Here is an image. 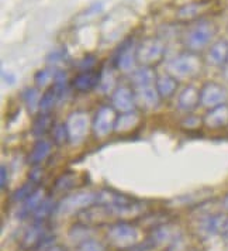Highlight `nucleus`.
<instances>
[{
  "label": "nucleus",
  "instance_id": "nucleus-17",
  "mask_svg": "<svg viewBox=\"0 0 228 251\" xmlns=\"http://www.w3.org/2000/svg\"><path fill=\"white\" fill-rule=\"evenodd\" d=\"M46 195H44V189H35L33 194L30 195L25 201L23 202V205L19 210V217L20 219H25L30 215H34V212L40 207V205L44 202Z\"/></svg>",
  "mask_w": 228,
  "mask_h": 251
},
{
  "label": "nucleus",
  "instance_id": "nucleus-22",
  "mask_svg": "<svg viewBox=\"0 0 228 251\" xmlns=\"http://www.w3.org/2000/svg\"><path fill=\"white\" fill-rule=\"evenodd\" d=\"M133 85L136 88H142V86H149L154 85L155 80V74L149 67H142V68L136 69L133 72Z\"/></svg>",
  "mask_w": 228,
  "mask_h": 251
},
{
  "label": "nucleus",
  "instance_id": "nucleus-25",
  "mask_svg": "<svg viewBox=\"0 0 228 251\" xmlns=\"http://www.w3.org/2000/svg\"><path fill=\"white\" fill-rule=\"evenodd\" d=\"M59 93H58L54 86H49L46 92H44V95L41 96V103H40V112L41 113H49L52 110V107L55 106V103L59 99Z\"/></svg>",
  "mask_w": 228,
  "mask_h": 251
},
{
  "label": "nucleus",
  "instance_id": "nucleus-27",
  "mask_svg": "<svg viewBox=\"0 0 228 251\" xmlns=\"http://www.w3.org/2000/svg\"><path fill=\"white\" fill-rule=\"evenodd\" d=\"M57 207L55 202L52 201V198H46L44 202L40 205V207L34 212V222H46L48 217L51 216V213L54 212V209Z\"/></svg>",
  "mask_w": 228,
  "mask_h": 251
},
{
  "label": "nucleus",
  "instance_id": "nucleus-23",
  "mask_svg": "<svg viewBox=\"0 0 228 251\" xmlns=\"http://www.w3.org/2000/svg\"><path fill=\"white\" fill-rule=\"evenodd\" d=\"M49 130H52V117L49 113H40L35 117L34 123H33V134L34 137L41 138Z\"/></svg>",
  "mask_w": 228,
  "mask_h": 251
},
{
  "label": "nucleus",
  "instance_id": "nucleus-30",
  "mask_svg": "<svg viewBox=\"0 0 228 251\" xmlns=\"http://www.w3.org/2000/svg\"><path fill=\"white\" fill-rule=\"evenodd\" d=\"M75 181H76V175H75L73 172H67V174L61 175L57 179V182H55V189H57V191H61V192L68 191V189L75 186Z\"/></svg>",
  "mask_w": 228,
  "mask_h": 251
},
{
  "label": "nucleus",
  "instance_id": "nucleus-32",
  "mask_svg": "<svg viewBox=\"0 0 228 251\" xmlns=\"http://www.w3.org/2000/svg\"><path fill=\"white\" fill-rule=\"evenodd\" d=\"M52 136H54V141L57 144H64L69 140L68 134V128H67V125H57L52 127Z\"/></svg>",
  "mask_w": 228,
  "mask_h": 251
},
{
  "label": "nucleus",
  "instance_id": "nucleus-9",
  "mask_svg": "<svg viewBox=\"0 0 228 251\" xmlns=\"http://www.w3.org/2000/svg\"><path fill=\"white\" fill-rule=\"evenodd\" d=\"M112 102L113 107L115 110L121 112V113H128L133 112L136 107V95L128 89L127 86H120L114 91L112 96Z\"/></svg>",
  "mask_w": 228,
  "mask_h": 251
},
{
  "label": "nucleus",
  "instance_id": "nucleus-21",
  "mask_svg": "<svg viewBox=\"0 0 228 251\" xmlns=\"http://www.w3.org/2000/svg\"><path fill=\"white\" fill-rule=\"evenodd\" d=\"M138 123H139V116L136 112L121 113L115 120L114 130L117 133H127V131H131L133 128H136Z\"/></svg>",
  "mask_w": 228,
  "mask_h": 251
},
{
  "label": "nucleus",
  "instance_id": "nucleus-39",
  "mask_svg": "<svg viewBox=\"0 0 228 251\" xmlns=\"http://www.w3.org/2000/svg\"><path fill=\"white\" fill-rule=\"evenodd\" d=\"M224 234L228 237V219H227V223H226V227H224Z\"/></svg>",
  "mask_w": 228,
  "mask_h": 251
},
{
  "label": "nucleus",
  "instance_id": "nucleus-26",
  "mask_svg": "<svg viewBox=\"0 0 228 251\" xmlns=\"http://www.w3.org/2000/svg\"><path fill=\"white\" fill-rule=\"evenodd\" d=\"M57 74H58L57 69H51V68L38 71L34 76L37 88H46V86L52 85V83H54V80H55Z\"/></svg>",
  "mask_w": 228,
  "mask_h": 251
},
{
  "label": "nucleus",
  "instance_id": "nucleus-18",
  "mask_svg": "<svg viewBox=\"0 0 228 251\" xmlns=\"http://www.w3.org/2000/svg\"><path fill=\"white\" fill-rule=\"evenodd\" d=\"M46 228H44V222H34V225L25 231L23 237L24 249H31L35 246H40L41 241L46 239Z\"/></svg>",
  "mask_w": 228,
  "mask_h": 251
},
{
  "label": "nucleus",
  "instance_id": "nucleus-28",
  "mask_svg": "<svg viewBox=\"0 0 228 251\" xmlns=\"http://www.w3.org/2000/svg\"><path fill=\"white\" fill-rule=\"evenodd\" d=\"M37 186V183L35 182H31V181H28V182L23 185L22 188H19L14 194L12 195V198H10V201L14 202V203H20V202H24L30 195L34 192L35 188Z\"/></svg>",
  "mask_w": 228,
  "mask_h": 251
},
{
  "label": "nucleus",
  "instance_id": "nucleus-5",
  "mask_svg": "<svg viewBox=\"0 0 228 251\" xmlns=\"http://www.w3.org/2000/svg\"><path fill=\"white\" fill-rule=\"evenodd\" d=\"M202 69V62L194 54H182L168 64L169 75L175 79H189L196 76Z\"/></svg>",
  "mask_w": 228,
  "mask_h": 251
},
{
  "label": "nucleus",
  "instance_id": "nucleus-3",
  "mask_svg": "<svg viewBox=\"0 0 228 251\" xmlns=\"http://www.w3.org/2000/svg\"><path fill=\"white\" fill-rule=\"evenodd\" d=\"M107 237L115 247H118L121 250H128L138 244L139 233H138L137 227H134L133 225H130L127 222H120V223H115L109 227Z\"/></svg>",
  "mask_w": 228,
  "mask_h": 251
},
{
  "label": "nucleus",
  "instance_id": "nucleus-12",
  "mask_svg": "<svg viewBox=\"0 0 228 251\" xmlns=\"http://www.w3.org/2000/svg\"><path fill=\"white\" fill-rule=\"evenodd\" d=\"M226 223H227V217H224L223 215L205 216L199 225V233L205 237L216 236L220 231H224Z\"/></svg>",
  "mask_w": 228,
  "mask_h": 251
},
{
  "label": "nucleus",
  "instance_id": "nucleus-2",
  "mask_svg": "<svg viewBox=\"0 0 228 251\" xmlns=\"http://www.w3.org/2000/svg\"><path fill=\"white\" fill-rule=\"evenodd\" d=\"M216 35V27L211 22L202 20L193 24L184 35V44L190 51H200L210 44Z\"/></svg>",
  "mask_w": 228,
  "mask_h": 251
},
{
  "label": "nucleus",
  "instance_id": "nucleus-1",
  "mask_svg": "<svg viewBox=\"0 0 228 251\" xmlns=\"http://www.w3.org/2000/svg\"><path fill=\"white\" fill-rule=\"evenodd\" d=\"M97 205H102L109 215L118 217H131L139 213L141 210V202H138L133 198H128L126 195L117 194L104 189L99 192Z\"/></svg>",
  "mask_w": 228,
  "mask_h": 251
},
{
  "label": "nucleus",
  "instance_id": "nucleus-7",
  "mask_svg": "<svg viewBox=\"0 0 228 251\" xmlns=\"http://www.w3.org/2000/svg\"><path fill=\"white\" fill-rule=\"evenodd\" d=\"M67 128H68L69 140L72 143H80L83 138L88 136L89 130V117L86 113L76 112L72 113L67 120Z\"/></svg>",
  "mask_w": 228,
  "mask_h": 251
},
{
  "label": "nucleus",
  "instance_id": "nucleus-29",
  "mask_svg": "<svg viewBox=\"0 0 228 251\" xmlns=\"http://www.w3.org/2000/svg\"><path fill=\"white\" fill-rule=\"evenodd\" d=\"M134 64H136V59H134V54L131 52V50H128V48L123 50V52L118 57V62H117L118 68L124 72H131V71H136Z\"/></svg>",
  "mask_w": 228,
  "mask_h": 251
},
{
  "label": "nucleus",
  "instance_id": "nucleus-40",
  "mask_svg": "<svg viewBox=\"0 0 228 251\" xmlns=\"http://www.w3.org/2000/svg\"><path fill=\"white\" fill-rule=\"evenodd\" d=\"M226 76H227V78H228V68L226 69Z\"/></svg>",
  "mask_w": 228,
  "mask_h": 251
},
{
  "label": "nucleus",
  "instance_id": "nucleus-8",
  "mask_svg": "<svg viewBox=\"0 0 228 251\" xmlns=\"http://www.w3.org/2000/svg\"><path fill=\"white\" fill-rule=\"evenodd\" d=\"M115 114H114L113 107L104 106L102 107L93 120V131L97 137H106L112 130H114L115 126Z\"/></svg>",
  "mask_w": 228,
  "mask_h": 251
},
{
  "label": "nucleus",
  "instance_id": "nucleus-33",
  "mask_svg": "<svg viewBox=\"0 0 228 251\" xmlns=\"http://www.w3.org/2000/svg\"><path fill=\"white\" fill-rule=\"evenodd\" d=\"M76 251H104V246L97 240L88 239L80 243Z\"/></svg>",
  "mask_w": 228,
  "mask_h": 251
},
{
  "label": "nucleus",
  "instance_id": "nucleus-34",
  "mask_svg": "<svg viewBox=\"0 0 228 251\" xmlns=\"http://www.w3.org/2000/svg\"><path fill=\"white\" fill-rule=\"evenodd\" d=\"M69 237L72 240H80L85 241V240L91 239L89 237V228L88 226H73V228L69 231Z\"/></svg>",
  "mask_w": 228,
  "mask_h": 251
},
{
  "label": "nucleus",
  "instance_id": "nucleus-19",
  "mask_svg": "<svg viewBox=\"0 0 228 251\" xmlns=\"http://www.w3.org/2000/svg\"><path fill=\"white\" fill-rule=\"evenodd\" d=\"M51 151H52V144L46 140L40 138L34 144L31 152L28 154V162L34 167H38L41 162H44L49 157Z\"/></svg>",
  "mask_w": 228,
  "mask_h": 251
},
{
  "label": "nucleus",
  "instance_id": "nucleus-4",
  "mask_svg": "<svg viewBox=\"0 0 228 251\" xmlns=\"http://www.w3.org/2000/svg\"><path fill=\"white\" fill-rule=\"evenodd\" d=\"M97 199H99V194L88 192V191L68 195L57 205V212L59 215L78 213L91 207V205H97Z\"/></svg>",
  "mask_w": 228,
  "mask_h": 251
},
{
  "label": "nucleus",
  "instance_id": "nucleus-6",
  "mask_svg": "<svg viewBox=\"0 0 228 251\" xmlns=\"http://www.w3.org/2000/svg\"><path fill=\"white\" fill-rule=\"evenodd\" d=\"M228 99V92L224 86L210 82L205 83L203 89L200 91V103L207 107V109H213L220 104H224Z\"/></svg>",
  "mask_w": 228,
  "mask_h": 251
},
{
  "label": "nucleus",
  "instance_id": "nucleus-35",
  "mask_svg": "<svg viewBox=\"0 0 228 251\" xmlns=\"http://www.w3.org/2000/svg\"><path fill=\"white\" fill-rule=\"evenodd\" d=\"M7 181H9V172H7L6 165H1V168H0V186L4 188Z\"/></svg>",
  "mask_w": 228,
  "mask_h": 251
},
{
  "label": "nucleus",
  "instance_id": "nucleus-15",
  "mask_svg": "<svg viewBox=\"0 0 228 251\" xmlns=\"http://www.w3.org/2000/svg\"><path fill=\"white\" fill-rule=\"evenodd\" d=\"M200 103V91L193 86L184 88L178 96V106L183 112H192Z\"/></svg>",
  "mask_w": 228,
  "mask_h": 251
},
{
  "label": "nucleus",
  "instance_id": "nucleus-16",
  "mask_svg": "<svg viewBox=\"0 0 228 251\" xmlns=\"http://www.w3.org/2000/svg\"><path fill=\"white\" fill-rule=\"evenodd\" d=\"M100 79L102 78H100L99 74H96V72L89 69V71H83V72H80L79 75H76L73 82H72V85H73V88L76 91L89 92L100 83Z\"/></svg>",
  "mask_w": 228,
  "mask_h": 251
},
{
  "label": "nucleus",
  "instance_id": "nucleus-10",
  "mask_svg": "<svg viewBox=\"0 0 228 251\" xmlns=\"http://www.w3.org/2000/svg\"><path fill=\"white\" fill-rule=\"evenodd\" d=\"M163 54V47L157 40H147L138 50V59L145 65L158 62Z\"/></svg>",
  "mask_w": 228,
  "mask_h": 251
},
{
  "label": "nucleus",
  "instance_id": "nucleus-13",
  "mask_svg": "<svg viewBox=\"0 0 228 251\" xmlns=\"http://www.w3.org/2000/svg\"><path fill=\"white\" fill-rule=\"evenodd\" d=\"M207 62L213 67H224L228 64V41L218 40L207 52Z\"/></svg>",
  "mask_w": 228,
  "mask_h": 251
},
{
  "label": "nucleus",
  "instance_id": "nucleus-38",
  "mask_svg": "<svg viewBox=\"0 0 228 251\" xmlns=\"http://www.w3.org/2000/svg\"><path fill=\"white\" fill-rule=\"evenodd\" d=\"M1 76H3V79H6V74H4V72L1 74ZM9 79L12 80V82H14V76H9Z\"/></svg>",
  "mask_w": 228,
  "mask_h": 251
},
{
  "label": "nucleus",
  "instance_id": "nucleus-31",
  "mask_svg": "<svg viewBox=\"0 0 228 251\" xmlns=\"http://www.w3.org/2000/svg\"><path fill=\"white\" fill-rule=\"evenodd\" d=\"M203 9H205V6L203 4H199V3L189 4V6L181 9L179 17H182V19H194V17H197L200 14V12H203Z\"/></svg>",
  "mask_w": 228,
  "mask_h": 251
},
{
  "label": "nucleus",
  "instance_id": "nucleus-24",
  "mask_svg": "<svg viewBox=\"0 0 228 251\" xmlns=\"http://www.w3.org/2000/svg\"><path fill=\"white\" fill-rule=\"evenodd\" d=\"M22 99H23V102L25 103L27 109L31 113H35L37 110H40L41 93L38 92L37 88H27V89H24L23 93H22Z\"/></svg>",
  "mask_w": 228,
  "mask_h": 251
},
{
  "label": "nucleus",
  "instance_id": "nucleus-36",
  "mask_svg": "<svg viewBox=\"0 0 228 251\" xmlns=\"http://www.w3.org/2000/svg\"><path fill=\"white\" fill-rule=\"evenodd\" d=\"M41 175H43L41 170H38V168H34V170L31 171V174H30V181H31V182L38 183V182H40V179H41Z\"/></svg>",
  "mask_w": 228,
  "mask_h": 251
},
{
  "label": "nucleus",
  "instance_id": "nucleus-20",
  "mask_svg": "<svg viewBox=\"0 0 228 251\" xmlns=\"http://www.w3.org/2000/svg\"><path fill=\"white\" fill-rule=\"evenodd\" d=\"M155 86H157V91L160 93V99H169L176 92L178 82L172 75L166 74V75H160V78L157 79Z\"/></svg>",
  "mask_w": 228,
  "mask_h": 251
},
{
  "label": "nucleus",
  "instance_id": "nucleus-14",
  "mask_svg": "<svg viewBox=\"0 0 228 251\" xmlns=\"http://www.w3.org/2000/svg\"><path fill=\"white\" fill-rule=\"evenodd\" d=\"M136 102L139 103L145 109H154L160 103V93L157 91V86L149 85L142 88H136Z\"/></svg>",
  "mask_w": 228,
  "mask_h": 251
},
{
  "label": "nucleus",
  "instance_id": "nucleus-37",
  "mask_svg": "<svg viewBox=\"0 0 228 251\" xmlns=\"http://www.w3.org/2000/svg\"><path fill=\"white\" fill-rule=\"evenodd\" d=\"M223 207H224V209L228 212V195L224 198V201H223Z\"/></svg>",
  "mask_w": 228,
  "mask_h": 251
},
{
  "label": "nucleus",
  "instance_id": "nucleus-11",
  "mask_svg": "<svg viewBox=\"0 0 228 251\" xmlns=\"http://www.w3.org/2000/svg\"><path fill=\"white\" fill-rule=\"evenodd\" d=\"M203 123H205L208 128H223V127H227L228 126V104H220L217 107L213 109H208V112L205 113V119H203Z\"/></svg>",
  "mask_w": 228,
  "mask_h": 251
}]
</instances>
